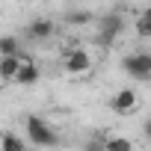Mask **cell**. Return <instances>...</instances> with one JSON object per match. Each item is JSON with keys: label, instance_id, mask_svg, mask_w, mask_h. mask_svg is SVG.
<instances>
[{"label": "cell", "instance_id": "cell-7", "mask_svg": "<svg viewBox=\"0 0 151 151\" xmlns=\"http://www.w3.org/2000/svg\"><path fill=\"white\" fill-rule=\"evenodd\" d=\"M136 107H139V98H136V89H119V92L113 95V110H116V113L127 116V113H133Z\"/></svg>", "mask_w": 151, "mask_h": 151}, {"label": "cell", "instance_id": "cell-13", "mask_svg": "<svg viewBox=\"0 0 151 151\" xmlns=\"http://www.w3.org/2000/svg\"><path fill=\"white\" fill-rule=\"evenodd\" d=\"M92 12L89 9H68L65 12V24H92Z\"/></svg>", "mask_w": 151, "mask_h": 151}, {"label": "cell", "instance_id": "cell-8", "mask_svg": "<svg viewBox=\"0 0 151 151\" xmlns=\"http://www.w3.org/2000/svg\"><path fill=\"white\" fill-rule=\"evenodd\" d=\"M24 56H0V80H15Z\"/></svg>", "mask_w": 151, "mask_h": 151}, {"label": "cell", "instance_id": "cell-11", "mask_svg": "<svg viewBox=\"0 0 151 151\" xmlns=\"http://www.w3.org/2000/svg\"><path fill=\"white\" fill-rule=\"evenodd\" d=\"M30 145L18 133H0V151H27Z\"/></svg>", "mask_w": 151, "mask_h": 151}, {"label": "cell", "instance_id": "cell-5", "mask_svg": "<svg viewBox=\"0 0 151 151\" xmlns=\"http://www.w3.org/2000/svg\"><path fill=\"white\" fill-rule=\"evenodd\" d=\"M42 80V71H39V65L24 53V59H21V68H18V74H15V80L12 83H18V86H36Z\"/></svg>", "mask_w": 151, "mask_h": 151}, {"label": "cell", "instance_id": "cell-9", "mask_svg": "<svg viewBox=\"0 0 151 151\" xmlns=\"http://www.w3.org/2000/svg\"><path fill=\"white\" fill-rule=\"evenodd\" d=\"M0 56H24L18 36H0Z\"/></svg>", "mask_w": 151, "mask_h": 151}, {"label": "cell", "instance_id": "cell-10", "mask_svg": "<svg viewBox=\"0 0 151 151\" xmlns=\"http://www.w3.org/2000/svg\"><path fill=\"white\" fill-rule=\"evenodd\" d=\"M133 27H136V36H139V39H151V6H145V9L136 15Z\"/></svg>", "mask_w": 151, "mask_h": 151}, {"label": "cell", "instance_id": "cell-2", "mask_svg": "<svg viewBox=\"0 0 151 151\" xmlns=\"http://www.w3.org/2000/svg\"><path fill=\"white\" fill-rule=\"evenodd\" d=\"M122 68L130 80H139V83H148L151 80V50H133L122 59Z\"/></svg>", "mask_w": 151, "mask_h": 151}, {"label": "cell", "instance_id": "cell-4", "mask_svg": "<svg viewBox=\"0 0 151 151\" xmlns=\"http://www.w3.org/2000/svg\"><path fill=\"white\" fill-rule=\"evenodd\" d=\"M122 30H124L122 15H107V18L98 24V42H101V45H113V42L122 36Z\"/></svg>", "mask_w": 151, "mask_h": 151}, {"label": "cell", "instance_id": "cell-15", "mask_svg": "<svg viewBox=\"0 0 151 151\" xmlns=\"http://www.w3.org/2000/svg\"><path fill=\"white\" fill-rule=\"evenodd\" d=\"M142 133H145V139L151 142V116H148V119L142 122Z\"/></svg>", "mask_w": 151, "mask_h": 151}, {"label": "cell", "instance_id": "cell-1", "mask_svg": "<svg viewBox=\"0 0 151 151\" xmlns=\"http://www.w3.org/2000/svg\"><path fill=\"white\" fill-rule=\"evenodd\" d=\"M24 130H27V145H36V148H56L59 145V133L42 116H27Z\"/></svg>", "mask_w": 151, "mask_h": 151}, {"label": "cell", "instance_id": "cell-12", "mask_svg": "<svg viewBox=\"0 0 151 151\" xmlns=\"http://www.w3.org/2000/svg\"><path fill=\"white\" fill-rule=\"evenodd\" d=\"M104 151H133V142H130L127 136L113 133V136H107V139H104Z\"/></svg>", "mask_w": 151, "mask_h": 151}, {"label": "cell", "instance_id": "cell-6", "mask_svg": "<svg viewBox=\"0 0 151 151\" xmlns=\"http://www.w3.org/2000/svg\"><path fill=\"white\" fill-rule=\"evenodd\" d=\"M53 33H56V24H53L50 18H36V21L27 24V36H30L33 42H47Z\"/></svg>", "mask_w": 151, "mask_h": 151}, {"label": "cell", "instance_id": "cell-14", "mask_svg": "<svg viewBox=\"0 0 151 151\" xmlns=\"http://www.w3.org/2000/svg\"><path fill=\"white\" fill-rule=\"evenodd\" d=\"M86 151H104V139H89L86 142Z\"/></svg>", "mask_w": 151, "mask_h": 151}, {"label": "cell", "instance_id": "cell-3", "mask_svg": "<svg viewBox=\"0 0 151 151\" xmlns=\"http://www.w3.org/2000/svg\"><path fill=\"white\" fill-rule=\"evenodd\" d=\"M62 68H65L68 74H86V71H92V56H89V50L71 47V50L62 56Z\"/></svg>", "mask_w": 151, "mask_h": 151}]
</instances>
